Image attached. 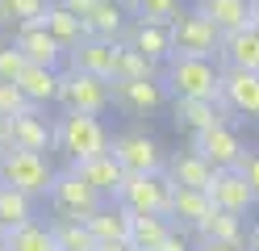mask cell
<instances>
[{
    "mask_svg": "<svg viewBox=\"0 0 259 251\" xmlns=\"http://www.w3.org/2000/svg\"><path fill=\"white\" fill-rule=\"evenodd\" d=\"M55 151L67 155V163H84L96 155H109V130L101 117L92 113H75V109H59L55 117Z\"/></svg>",
    "mask_w": 259,
    "mask_h": 251,
    "instance_id": "cell-1",
    "label": "cell"
},
{
    "mask_svg": "<svg viewBox=\"0 0 259 251\" xmlns=\"http://www.w3.org/2000/svg\"><path fill=\"white\" fill-rule=\"evenodd\" d=\"M163 88L171 100H222L218 59H171L163 67Z\"/></svg>",
    "mask_w": 259,
    "mask_h": 251,
    "instance_id": "cell-2",
    "label": "cell"
},
{
    "mask_svg": "<svg viewBox=\"0 0 259 251\" xmlns=\"http://www.w3.org/2000/svg\"><path fill=\"white\" fill-rule=\"evenodd\" d=\"M55 163L51 155H38V151H5L0 155V184H9V189L25 193L29 201H46L55 189Z\"/></svg>",
    "mask_w": 259,
    "mask_h": 251,
    "instance_id": "cell-3",
    "label": "cell"
},
{
    "mask_svg": "<svg viewBox=\"0 0 259 251\" xmlns=\"http://www.w3.org/2000/svg\"><path fill=\"white\" fill-rule=\"evenodd\" d=\"M109 155L121 163L125 176H163L167 172V151L147 130H125L109 142Z\"/></svg>",
    "mask_w": 259,
    "mask_h": 251,
    "instance_id": "cell-4",
    "label": "cell"
},
{
    "mask_svg": "<svg viewBox=\"0 0 259 251\" xmlns=\"http://www.w3.org/2000/svg\"><path fill=\"white\" fill-rule=\"evenodd\" d=\"M218 50H222V33L197 9H184L171 21V59H218Z\"/></svg>",
    "mask_w": 259,
    "mask_h": 251,
    "instance_id": "cell-5",
    "label": "cell"
},
{
    "mask_svg": "<svg viewBox=\"0 0 259 251\" xmlns=\"http://www.w3.org/2000/svg\"><path fill=\"white\" fill-rule=\"evenodd\" d=\"M46 205H51V213L55 218H75V222H88V218L96 213V209H105L109 201L92 189V184H84L71 167H63V172L55 176V189H51V197H46Z\"/></svg>",
    "mask_w": 259,
    "mask_h": 251,
    "instance_id": "cell-6",
    "label": "cell"
},
{
    "mask_svg": "<svg viewBox=\"0 0 259 251\" xmlns=\"http://www.w3.org/2000/svg\"><path fill=\"white\" fill-rule=\"evenodd\" d=\"M67 13H75L79 21H84L88 38H109V42H121L125 29L134 17L125 13L121 0H59Z\"/></svg>",
    "mask_w": 259,
    "mask_h": 251,
    "instance_id": "cell-7",
    "label": "cell"
},
{
    "mask_svg": "<svg viewBox=\"0 0 259 251\" xmlns=\"http://www.w3.org/2000/svg\"><path fill=\"white\" fill-rule=\"evenodd\" d=\"M192 151H197L213 172H230V167H238L242 155H247V147H242L234 122H218V126L201 130V134H192Z\"/></svg>",
    "mask_w": 259,
    "mask_h": 251,
    "instance_id": "cell-8",
    "label": "cell"
},
{
    "mask_svg": "<svg viewBox=\"0 0 259 251\" xmlns=\"http://www.w3.org/2000/svg\"><path fill=\"white\" fill-rule=\"evenodd\" d=\"M63 109H75V113H92L101 117L113 109V84L109 80H96L84 71H63V96H59Z\"/></svg>",
    "mask_w": 259,
    "mask_h": 251,
    "instance_id": "cell-9",
    "label": "cell"
},
{
    "mask_svg": "<svg viewBox=\"0 0 259 251\" xmlns=\"http://www.w3.org/2000/svg\"><path fill=\"white\" fill-rule=\"evenodd\" d=\"M113 201H117L121 209H130V213H167L171 180H167V172L163 176H125V184L117 189Z\"/></svg>",
    "mask_w": 259,
    "mask_h": 251,
    "instance_id": "cell-10",
    "label": "cell"
},
{
    "mask_svg": "<svg viewBox=\"0 0 259 251\" xmlns=\"http://www.w3.org/2000/svg\"><path fill=\"white\" fill-rule=\"evenodd\" d=\"M117 55H121V42H109V38H84L75 50H67V67L63 71H84L96 80H109L117 76Z\"/></svg>",
    "mask_w": 259,
    "mask_h": 251,
    "instance_id": "cell-11",
    "label": "cell"
},
{
    "mask_svg": "<svg viewBox=\"0 0 259 251\" xmlns=\"http://www.w3.org/2000/svg\"><path fill=\"white\" fill-rule=\"evenodd\" d=\"M9 42L17 46L21 55H25V63H34V67H55V71H63V67H67V50L55 42V33L46 29L42 21H34V25H17Z\"/></svg>",
    "mask_w": 259,
    "mask_h": 251,
    "instance_id": "cell-12",
    "label": "cell"
},
{
    "mask_svg": "<svg viewBox=\"0 0 259 251\" xmlns=\"http://www.w3.org/2000/svg\"><path fill=\"white\" fill-rule=\"evenodd\" d=\"M163 105H167L163 80H113V109H121L130 117H147Z\"/></svg>",
    "mask_w": 259,
    "mask_h": 251,
    "instance_id": "cell-13",
    "label": "cell"
},
{
    "mask_svg": "<svg viewBox=\"0 0 259 251\" xmlns=\"http://www.w3.org/2000/svg\"><path fill=\"white\" fill-rule=\"evenodd\" d=\"M222 100L230 117L259 122V71H226L222 67Z\"/></svg>",
    "mask_w": 259,
    "mask_h": 251,
    "instance_id": "cell-14",
    "label": "cell"
},
{
    "mask_svg": "<svg viewBox=\"0 0 259 251\" xmlns=\"http://www.w3.org/2000/svg\"><path fill=\"white\" fill-rule=\"evenodd\" d=\"M121 42L130 50H138L142 59H151L155 67L171 63V25H163V21H130Z\"/></svg>",
    "mask_w": 259,
    "mask_h": 251,
    "instance_id": "cell-15",
    "label": "cell"
},
{
    "mask_svg": "<svg viewBox=\"0 0 259 251\" xmlns=\"http://www.w3.org/2000/svg\"><path fill=\"white\" fill-rule=\"evenodd\" d=\"M9 147L13 151H38V155H46V151L55 147V122H46L42 109H29L21 117H13L9 122Z\"/></svg>",
    "mask_w": 259,
    "mask_h": 251,
    "instance_id": "cell-16",
    "label": "cell"
},
{
    "mask_svg": "<svg viewBox=\"0 0 259 251\" xmlns=\"http://www.w3.org/2000/svg\"><path fill=\"white\" fill-rule=\"evenodd\" d=\"M209 201H213V209H226V213H242L247 218L255 205H259V197L251 193V184L242 180L238 167H230V172H218L213 176V189H209Z\"/></svg>",
    "mask_w": 259,
    "mask_h": 251,
    "instance_id": "cell-17",
    "label": "cell"
},
{
    "mask_svg": "<svg viewBox=\"0 0 259 251\" xmlns=\"http://www.w3.org/2000/svg\"><path fill=\"white\" fill-rule=\"evenodd\" d=\"M171 122L188 130V134H201L218 122H234L226 100H171Z\"/></svg>",
    "mask_w": 259,
    "mask_h": 251,
    "instance_id": "cell-18",
    "label": "cell"
},
{
    "mask_svg": "<svg viewBox=\"0 0 259 251\" xmlns=\"http://www.w3.org/2000/svg\"><path fill=\"white\" fill-rule=\"evenodd\" d=\"M213 167H209L197 151H176V155H167V180L176 184V189H197V193H209L213 189Z\"/></svg>",
    "mask_w": 259,
    "mask_h": 251,
    "instance_id": "cell-19",
    "label": "cell"
},
{
    "mask_svg": "<svg viewBox=\"0 0 259 251\" xmlns=\"http://www.w3.org/2000/svg\"><path fill=\"white\" fill-rule=\"evenodd\" d=\"M192 234H197V243H226V247H242V251H247V234H251V226H247V218H242V213L213 209Z\"/></svg>",
    "mask_w": 259,
    "mask_h": 251,
    "instance_id": "cell-20",
    "label": "cell"
},
{
    "mask_svg": "<svg viewBox=\"0 0 259 251\" xmlns=\"http://www.w3.org/2000/svg\"><path fill=\"white\" fill-rule=\"evenodd\" d=\"M71 172L84 180V184H92L96 193H101L105 201H113L117 197V189L125 184V172H121V163L113 159V155H96V159H84V163H67Z\"/></svg>",
    "mask_w": 259,
    "mask_h": 251,
    "instance_id": "cell-21",
    "label": "cell"
},
{
    "mask_svg": "<svg viewBox=\"0 0 259 251\" xmlns=\"http://www.w3.org/2000/svg\"><path fill=\"white\" fill-rule=\"evenodd\" d=\"M17 88L25 92V100L34 109H46V105H59V96H63V71H55V67H34L29 63L21 80H17Z\"/></svg>",
    "mask_w": 259,
    "mask_h": 251,
    "instance_id": "cell-22",
    "label": "cell"
},
{
    "mask_svg": "<svg viewBox=\"0 0 259 251\" xmlns=\"http://www.w3.org/2000/svg\"><path fill=\"white\" fill-rule=\"evenodd\" d=\"M192 9L201 17H209L222 38L238 33V29H251V0H197Z\"/></svg>",
    "mask_w": 259,
    "mask_h": 251,
    "instance_id": "cell-23",
    "label": "cell"
},
{
    "mask_svg": "<svg viewBox=\"0 0 259 251\" xmlns=\"http://www.w3.org/2000/svg\"><path fill=\"white\" fill-rule=\"evenodd\" d=\"M218 63L226 71H259V33L255 29L226 33L222 50H218Z\"/></svg>",
    "mask_w": 259,
    "mask_h": 251,
    "instance_id": "cell-24",
    "label": "cell"
},
{
    "mask_svg": "<svg viewBox=\"0 0 259 251\" xmlns=\"http://www.w3.org/2000/svg\"><path fill=\"white\" fill-rule=\"evenodd\" d=\"M209 213H213V201H209V193H197V189H176V184H171V205H167L171 226H180V230H197Z\"/></svg>",
    "mask_w": 259,
    "mask_h": 251,
    "instance_id": "cell-25",
    "label": "cell"
},
{
    "mask_svg": "<svg viewBox=\"0 0 259 251\" xmlns=\"http://www.w3.org/2000/svg\"><path fill=\"white\" fill-rule=\"evenodd\" d=\"M130 222H134V213L121 209L117 201H109V205H105V209H96L84 226L92 230V239H96V243H130Z\"/></svg>",
    "mask_w": 259,
    "mask_h": 251,
    "instance_id": "cell-26",
    "label": "cell"
},
{
    "mask_svg": "<svg viewBox=\"0 0 259 251\" xmlns=\"http://www.w3.org/2000/svg\"><path fill=\"white\" fill-rule=\"evenodd\" d=\"M171 230L176 226H171L167 213H134V222H130V247L134 251H159Z\"/></svg>",
    "mask_w": 259,
    "mask_h": 251,
    "instance_id": "cell-27",
    "label": "cell"
},
{
    "mask_svg": "<svg viewBox=\"0 0 259 251\" xmlns=\"http://www.w3.org/2000/svg\"><path fill=\"white\" fill-rule=\"evenodd\" d=\"M5 251H59L55 243V230L51 222H25V226H13L5 230Z\"/></svg>",
    "mask_w": 259,
    "mask_h": 251,
    "instance_id": "cell-28",
    "label": "cell"
},
{
    "mask_svg": "<svg viewBox=\"0 0 259 251\" xmlns=\"http://www.w3.org/2000/svg\"><path fill=\"white\" fill-rule=\"evenodd\" d=\"M42 25H46V29L55 33V42H59L63 50H75L79 42L88 38V29H84V21H79L75 13H67V9L59 5V0L51 5V13H46V21H42Z\"/></svg>",
    "mask_w": 259,
    "mask_h": 251,
    "instance_id": "cell-29",
    "label": "cell"
},
{
    "mask_svg": "<svg viewBox=\"0 0 259 251\" xmlns=\"http://www.w3.org/2000/svg\"><path fill=\"white\" fill-rule=\"evenodd\" d=\"M51 230H55V243L59 251H96L101 243L92 239V230L75 218H51Z\"/></svg>",
    "mask_w": 259,
    "mask_h": 251,
    "instance_id": "cell-30",
    "label": "cell"
},
{
    "mask_svg": "<svg viewBox=\"0 0 259 251\" xmlns=\"http://www.w3.org/2000/svg\"><path fill=\"white\" fill-rule=\"evenodd\" d=\"M25 222H34V201L17 189H9V184H0V230H13Z\"/></svg>",
    "mask_w": 259,
    "mask_h": 251,
    "instance_id": "cell-31",
    "label": "cell"
},
{
    "mask_svg": "<svg viewBox=\"0 0 259 251\" xmlns=\"http://www.w3.org/2000/svg\"><path fill=\"white\" fill-rule=\"evenodd\" d=\"M121 5L134 21H163V25H171L184 13V0H121Z\"/></svg>",
    "mask_w": 259,
    "mask_h": 251,
    "instance_id": "cell-32",
    "label": "cell"
},
{
    "mask_svg": "<svg viewBox=\"0 0 259 251\" xmlns=\"http://www.w3.org/2000/svg\"><path fill=\"white\" fill-rule=\"evenodd\" d=\"M55 0H0V13H5V21L17 29V25H34V21H46V13H51Z\"/></svg>",
    "mask_w": 259,
    "mask_h": 251,
    "instance_id": "cell-33",
    "label": "cell"
},
{
    "mask_svg": "<svg viewBox=\"0 0 259 251\" xmlns=\"http://www.w3.org/2000/svg\"><path fill=\"white\" fill-rule=\"evenodd\" d=\"M113 80H163V67H155L151 59H142L138 50H130L121 42V55H117V76Z\"/></svg>",
    "mask_w": 259,
    "mask_h": 251,
    "instance_id": "cell-34",
    "label": "cell"
},
{
    "mask_svg": "<svg viewBox=\"0 0 259 251\" xmlns=\"http://www.w3.org/2000/svg\"><path fill=\"white\" fill-rule=\"evenodd\" d=\"M25 55L13 42H0V84H17L21 80V71H25Z\"/></svg>",
    "mask_w": 259,
    "mask_h": 251,
    "instance_id": "cell-35",
    "label": "cell"
},
{
    "mask_svg": "<svg viewBox=\"0 0 259 251\" xmlns=\"http://www.w3.org/2000/svg\"><path fill=\"white\" fill-rule=\"evenodd\" d=\"M29 109L34 105L25 100V92L17 88V84H0V117H5V122H13V117H21Z\"/></svg>",
    "mask_w": 259,
    "mask_h": 251,
    "instance_id": "cell-36",
    "label": "cell"
},
{
    "mask_svg": "<svg viewBox=\"0 0 259 251\" xmlns=\"http://www.w3.org/2000/svg\"><path fill=\"white\" fill-rule=\"evenodd\" d=\"M238 172H242V180L251 184V193L259 197V147H251L247 155H242V163H238Z\"/></svg>",
    "mask_w": 259,
    "mask_h": 251,
    "instance_id": "cell-37",
    "label": "cell"
},
{
    "mask_svg": "<svg viewBox=\"0 0 259 251\" xmlns=\"http://www.w3.org/2000/svg\"><path fill=\"white\" fill-rule=\"evenodd\" d=\"M159 251H197V243H192V230H180V226H176Z\"/></svg>",
    "mask_w": 259,
    "mask_h": 251,
    "instance_id": "cell-38",
    "label": "cell"
},
{
    "mask_svg": "<svg viewBox=\"0 0 259 251\" xmlns=\"http://www.w3.org/2000/svg\"><path fill=\"white\" fill-rule=\"evenodd\" d=\"M197 251H242V247H226V243H197Z\"/></svg>",
    "mask_w": 259,
    "mask_h": 251,
    "instance_id": "cell-39",
    "label": "cell"
},
{
    "mask_svg": "<svg viewBox=\"0 0 259 251\" xmlns=\"http://www.w3.org/2000/svg\"><path fill=\"white\" fill-rule=\"evenodd\" d=\"M247 251H259V222H255L251 234H247Z\"/></svg>",
    "mask_w": 259,
    "mask_h": 251,
    "instance_id": "cell-40",
    "label": "cell"
},
{
    "mask_svg": "<svg viewBox=\"0 0 259 251\" xmlns=\"http://www.w3.org/2000/svg\"><path fill=\"white\" fill-rule=\"evenodd\" d=\"M96 251H134V247H130V243H101Z\"/></svg>",
    "mask_w": 259,
    "mask_h": 251,
    "instance_id": "cell-41",
    "label": "cell"
},
{
    "mask_svg": "<svg viewBox=\"0 0 259 251\" xmlns=\"http://www.w3.org/2000/svg\"><path fill=\"white\" fill-rule=\"evenodd\" d=\"M0 151H9V122L0 117Z\"/></svg>",
    "mask_w": 259,
    "mask_h": 251,
    "instance_id": "cell-42",
    "label": "cell"
},
{
    "mask_svg": "<svg viewBox=\"0 0 259 251\" xmlns=\"http://www.w3.org/2000/svg\"><path fill=\"white\" fill-rule=\"evenodd\" d=\"M251 29L259 33V0H251Z\"/></svg>",
    "mask_w": 259,
    "mask_h": 251,
    "instance_id": "cell-43",
    "label": "cell"
},
{
    "mask_svg": "<svg viewBox=\"0 0 259 251\" xmlns=\"http://www.w3.org/2000/svg\"><path fill=\"white\" fill-rule=\"evenodd\" d=\"M5 25H9V21H5V13H0V29H5Z\"/></svg>",
    "mask_w": 259,
    "mask_h": 251,
    "instance_id": "cell-44",
    "label": "cell"
},
{
    "mask_svg": "<svg viewBox=\"0 0 259 251\" xmlns=\"http://www.w3.org/2000/svg\"><path fill=\"white\" fill-rule=\"evenodd\" d=\"M0 251H5V234H0Z\"/></svg>",
    "mask_w": 259,
    "mask_h": 251,
    "instance_id": "cell-45",
    "label": "cell"
},
{
    "mask_svg": "<svg viewBox=\"0 0 259 251\" xmlns=\"http://www.w3.org/2000/svg\"><path fill=\"white\" fill-rule=\"evenodd\" d=\"M0 155H5V151H0Z\"/></svg>",
    "mask_w": 259,
    "mask_h": 251,
    "instance_id": "cell-46",
    "label": "cell"
}]
</instances>
